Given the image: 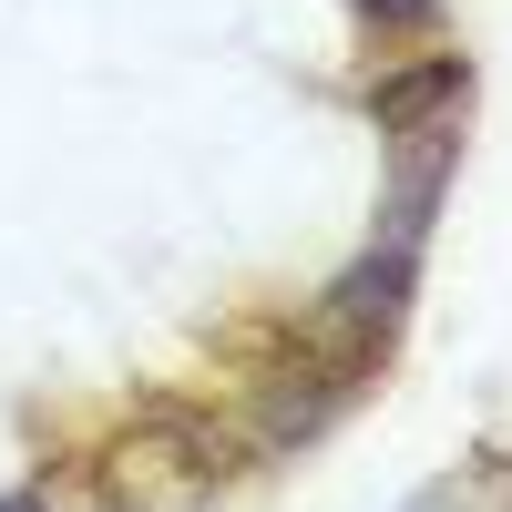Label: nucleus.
I'll use <instances>...</instances> for the list:
<instances>
[{
	"label": "nucleus",
	"mask_w": 512,
	"mask_h": 512,
	"mask_svg": "<svg viewBox=\"0 0 512 512\" xmlns=\"http://www.w3.org/2000/svg\"><path fill=\"white\" fill-rule=\"evenodd\" d=\"M400 308H410V246H379V256H359V267L328 287V328L349 338V349H379V338L400 328Z\"/></svg>",
	"instance_id": "obj_1"
},
{
	"label": "nucleus",
	"mask_w": 512,
	"mask_h": 512,
	"mask_svg": "<svg viewBox=\"0 0 512 512\" xmlns=\"http://www.w3.org/2000/svg\"><path fill=\"white\" fill-rule=\"evenodd\" d=\"M461 93H472L461 52H431V62H410V72L379 82L369 113H379V134H431V123H461Z\"/></svg>",
	"instance_id": "obj_2"
},
{
	"label": "nucleus",
	"mask_w": 512,
	"mask_h": 512,
	"mask_svg": "<svg viewBox=\"0 0 512 512\" xmlns=\"http://www.w3.org/2000/svg\"><path fill=\"white\" fill-rule=\"evenodd\" d=\"M369 21H400V31H431L441 21V0H359Z\"/></svg>",
	"instance_id": "obj_3"
},
{
	"label": "nucleus",
	"mask_w": 512,
	"mask_h": 512,
	"mask_svg": "<svg viewBox=\"0 0 512 512\" xmlns=\"http://www.w3.org/2000/svg\"><path fill=\"white\" fill-rule=\"evenodd\" d=\"M0 512H41V492H0Z\"/></svg>",
	"instance_id": "obj_4"
}]
</instances>
